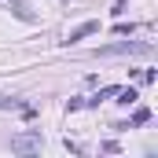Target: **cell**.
Segmentation results:
<instances>
[{
  "mask_svg": "<svg viewBox=\"0 0 158 158\" xmlns=\"http://www.w3.org/2000/svg\"><path fill=\"white\" fill-rule=\"evenodd\" d=\"M11 151H15V155H33V151H40V132H22V136H15V140H11Z\"/></svg>",
  "mask_w": 158,
  "mask_h": 158,
  "instance_id": "cell-1",
  "label": "cell"
},
{
  "mask_svg": "<svg viewBox=\"0 0 158 158\" xmlns=\"http://www.w3.org/2000/svg\"><path fill=\"white\" fill-rule=\"evenodd\" d=\"M103 55H118V52H151V44L143 40H129V44H110V48H99Z\"/></svg>",
  "mask_w": 158,
  "mask_h": 158,
  "instance_id": "cell-2",
  "label": "cell"
},
{
  "mask_svg": "<svg viewBox=\"0 0 158 158\" xmlns=\"http://www.w3.org/2000/svg\"><path fill=\"white\" fill-rule=\"evenodd\" d=\"M96 30H99V22H81L77 30H74V33H70V44H74V40H85V37H92V33H96Z\"/></svg>",
  "mask_w": 158,
  "mask_h": 158,
  "instance_id": "cell-3",
  "label": "cell"
},
{
  "mask_svg": "<svg viewBox=\"0 0 158 158\" xmlns=\"http://www.w3.org/2000/svg\"><path fill=\"white\" fill-rule=\"evenodd\" d=\"M132 121H136V125H143V121H151V110H147V107H136V114H132Z\"/></svg>",
  "mask_w": 158,
  "mask_h": 158,
  "instance_id": "cell-4",
  "label": "cell"
},
{
  "mask_svg": "<svg viewBox=\"0 0 158 158\" xmlns=\"http://www.w3.org/2000/svg\"><path fill=\"white\" fill-rule=\"evenodd\" d=\"M15 15H19V19H26V22H30V19H33V11H30V7H26V4H15Z\"/></svg>",
  "mask_w": 158,
  "mask_h": 158,
  "instance_id": "cell-5",
  "label": "cell"
}]
</instances>
